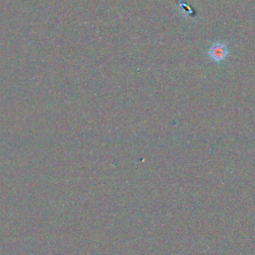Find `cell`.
<instances>
[{"mask_svg":"<svg viewBox=\"0 0 255 255\" xmlns=\"http://www.w3.org/2000/svg\"><path fill=\"white\" fill-rule=\"evenodd\" d=\"M207 55H208L209 60L212 61L213 63L221 64L227 59V57L229 55V50L225 43L214 42L210 45Z\"/></svg>","mask_w":255,"mask_h":255,"instance_id":"6da1fadb","label":"cell"}]
</instances>
